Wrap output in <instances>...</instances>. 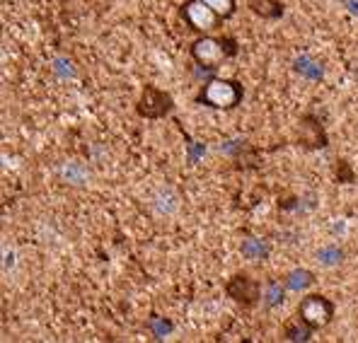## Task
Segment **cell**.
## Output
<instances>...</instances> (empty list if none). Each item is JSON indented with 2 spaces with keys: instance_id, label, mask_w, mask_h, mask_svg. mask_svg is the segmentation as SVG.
<instances>
[{
  "instance_id": "6da1fadb",
  "label": "cell",
  "mask_w": 358,
  "mask_h": 343,
  "mask_svg": "<svg viewBox=\"0 0 358 343\" xmlns=\"http://www.w3.org/2000/svg\"><path fill=\"white\" fill-rule=\"evenodd\" d=\"M240 99L242 87L235 80H223V78H210L199 94V102L210 109H235Z\"/></svg>"
},
{
  "instance_id": "7a4b0ae2",
  "label": "cell",
  "mask_w": 358,
  "mask_h": 343,
  "mask_svg": "<svg viewBox=\"0 0 358 343\" xmlns=\"http://www.w3.org/2000/svg\"><path fill=\"white\" fill-rule=\"evenodd\" d=\"M230 41L223 39H213V36H201L192 44V56L194 61L201 68H208V71H215L220 63L228 56H235V49H225Z\"/></svg>"
},
{
  "instance_id": "3957f363",
  "label": "cell",
  "mask_w": 358,
  "mask_h": 343,
  "mask_svg": "<svg viewBox=\"0 0 358 343\" xmlns=\"http://www.w3.org/2000/svg\"><path fill=\"white\" fill-rule=\"evenodd\" d=\"M298 316L310 329H315V331L324 329L331 321V316H334V305H331V300H327L324 295H308V298H303V302H300Z\"/></svg>"
},
{
  "instance_id": "277c9868",
  "label": "cell",
  "mask_w": 358,
  "mask_h": 343,
  "mask_svg": "<svg viewBox=\"0 0 358 343\" xmlns=\"http://www.w3.org/2000/svg\"><path fill=\"white\" fill-rule=\"evenodd\" d=\"M182 15H184V20H187L189 27L196 29V31H210V29L218 27V22H220L215 10L203 3V0H189V3L184 5Z\"/></svg>"
},
{
  "instance_id": "5b68a950",
  "label": "cell",
  "mask_w": 358,
  "mask_h": 343,
  "mask_svg": "<svg viewBox=\"0 0 358 343\" xmlns=\"http://www.w3.org/2000/svg\"><path fill=\"white\" fill-rule=\"evenodd\" d=\"M172 112V97L162 89L148 85L141 97L138 104V114L141 116H148V119H160V116L170 114Z\"/></svg>"
},
{
  "instance_id": "8992f818",
  "label": "cell",
  "mask_w": 358,
  "mask_h": 343,
  "mask_svg": "<svg viewBox=\"0 0 358 343\" xmlns=\"http://www.w3.org/2000/svg\"><path fill=\"white\" fill-rule=\"evenodd\" d=\"M228 295L235 302H240L242 307H252V305H257L262 298L259 283L247 276V273H240V276H235L233 281L228 283Z\"/></svg>"
},
{
  "instance_id": "52a82bcc",
  "label": "cell",
  "mask_w": 358,
  "mask_h": 343,
  "mask_svg": "<svg viewBox=\"0 0 358 343\" xmlns=\"http://www.w3.org/2000/svg\"><path fill=\"white\" fill-rule=\"evenodd\" d=\"M293 68H296L298 75L308 78V80H322V78H324L322 63H317L315 58H310V56H298L296 61H293Z\"/></svg>"
},
{
  "instance_id": "ba28073f",
  "label": "cell",
  "mask_w": 358,
  "mask_h": 343,
  "mask_svg": "<svg viewBox=\"0 0 358 343\" xmlns=\"http://www.w3.org/2000/svg\"><path fill=\"white\" fill-rule=\"evenodd\" d=\"M240 251H242V256L250 258V261H259V258L268 256V245L264 240H259V237H247V240L242 242Z\"/></svg>"
},
{
  "instance_id": "9c48e42d",
  "label": "cell",
  "mask_w": 358,
  "mask_h": 343,
  "mask_svg": "<svg viewBox=\"0 0 358 343\" xmlns=\"http://www.w3.org/2000/svg\"><path fill=\"white\" fill-rule=\"evenodd\" d=\"M313 283H315V273L308 271V268H293V271L286 276V288L296 290V293H300V290H308Z\"/></svg>"
},
{
  "instance_id": "30bf717a",
  "label": "cell",
  "mask_w": 358,
  "mask_h": 343,
  "mask_svg": "<svg viewBox=\"0 0 358 343\" xmlns=\"http://www.w3.org/2000/svg\"><path fill=\"white\" fill-rule=\"evenodd\" d=\"M313 331L315 329H310V326L298 316L296 321L286 324V329H283V339L286 341H310L313 339Z\"/></svg>"
},
{
  "instance_id": "8fae6325",
  "label": "cell",
  "mask_w": 358,
  "mask_h": 343,
  "mask_svg": "<svg viewBox=\"0 0 358 343\" xmlns=\"http://www.w3.org/2000/svg\"><path fill=\"white\" fill-rule=\"evenodd\" d=\"M250 8L255 10L257 15L268 17V20L281 17V13H283V5L278 3V0H250Z\"/></svg>"
},
{
  "instance_id": "7c38bea8",
  "label": "cell",
  "mask_w": 358,
  "mask_h": 343,
  "mask_svg": "<svg viewBox=\"0 0 358 343\" xmlns=\"http://www.w3.org/2000/svg\"><path fill=\"white\" fill-rule=\"evenodd\" d=\"M283 298H286V288L278 281H271L266 286L264 295H262V302H264L266 309H273V307H278V305H283Z\"/></svg>"
},
{
  "instance_id": "4fadbf2b",
  "label": "cell",
  "mask_w": 358,
  "mask_h": 343,
  "mask_svg": "<svg viewBox=\"0 0 358 343\" xmlns=\"http://www.w3.org/2000/svg\"><path fill=\"white\" fill-rule=\"evenodd\" d=\"M61 174H63V179H66V182L78 184V187L87 184V179H90V172L83 165H78V162H68V165L61 170Z\"/></svg>"
},
{
  "instance_id": "5bb4252c",
  "label": "cell",
  "mask_w": 358,
  "mask_h": 343,
  "mask_svg": "<svg viewBox=\"0 0 358 343\" xmlns=\"http://www.w3.org/2000/svg\"><path fill=\"white\" fill-rule=\"evenodd\" d=\"M317 261L322 263V266H336V263L344 261V249L336 245L322 247V249L317 251Z\"/></svg>"
},
{
  "instance_id": "9a60e30c",
  "label": "cell",
  "mask_w": 358,
  "mask_h": 343,
  "mask_svg": "<svg viewBox=\"0 0 358 343\" xmlns=\"http://www.w3.org/2000/svg\"><path fill=\"white\" fill-rule=\"evenodd\" d=\"M203 3L210 5L220 20H228L235 15V0H203Z\"/></svg>"
},
{
  "instance_id": "2e32d148",
  "label": "cell",
  "mask_w": 358,
  "mask_h": 343,
  "mask_svg": "<svg viewBox=\"0 0 358 343\" xmlns=\"http://www.w3.org/2000/svg\"><path fill=\"white\" fill-rule=\"evenodd\" d=\"M157 208H160L162 213H172V210L177 208V196L170 191V189L157 194Z\"/></svg>"
},
{
  "instance_id": "e0dca14e",
  "label": "cell",
  "mask_w": 358,
  "mask_h": 343,
  "mask_svg": "<svg viewBox=\"0 0 358 343\" xmlns=\"http://www.w3.org/2000/svg\"><path fill=\"white\" fill-rule=\"evenodd\" d=\"M54 73L61 78H73L76 75V68H73V63L68 61V58H56L54 61Z\"/></svg>"
},
{
  "instance_id": "ac0fdd59",
  "label": "cell",
  "mask_w": 358,
  "mask_h": 343,
  "mask_svg": "<svg viewBox=\"0 0 358 343\" xmlns=\"http://www.w3.org/2000/svg\"><path fill=\"white\" fill-rule=\"evenodd\" d=\"M150 329H152V336H155V339H165V336L172 331V324H170V321H165V319H152Z\"/></svg>"
},
{
  "instance_id": "d6986e66",
  "label": "cell",
  "mask_w": 358,
  "mask_h": 343,
  "mask_svg": "<svg viewBox=\"0 0 358 343\" xmlns=\"http://www.w3.org/2000/svg\"><path fill=\"white\" fill-rule=\"evenodd\" d=\"M344 5L349 8V13L354 15V17H358V0H344Z\"/></svg>"
},
{
  "instance_id": "ffe728a7",
  "label": "cell",
  "mask_w": 358,
  "mask_h": 343,
  "mask_svg": "<svg viewBox=\"0 0 358 343\" xmlns=\"http://www.w3.org/2000/svg\"><path fill=\"white\" fill-rule=\"evenodd\" d=\"M5 258H8V261H5V271H8V268H13V263H15V261H13V258H15V256H13V251H10V254H5Z\"/></svg>"
}]
</instances>
